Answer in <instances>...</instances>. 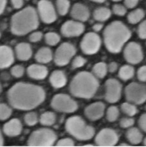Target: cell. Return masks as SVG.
Wrapping results in <instances>:
<instances>
[{
  "label": "cell",
  "mask_w": 146,
  "mask_h": 147,
  "mask_svg": "<svg viewBox=\"0 0 146 147\" xmlns=\"http://www.w3.org/2000/svg\"><path fill=\"white\" fill-rule=\"evenodd\" d=\"M138 34L141 39H146V20L142 22L138 26Z\"/></svg>",
  "instance_id": "f35d334b"
},
{
  "label": "cell",
  "mask_w": 146,
  "mask_h": 147,
  "mask_svg": "<svg viewBox=\"0 0 146 147\" xmlns=\"http://www.w3.org/2000/svg\"><path fill=\"white\" fill-rule=\"evenodd\" d=\"M119 116V110L116 106H111L107 111V119L109 122H114Z\"/></svg>",
  "instance_id": "836d02e7"
},
{
  "label": "cell",
  "mask_w": 146,
  "mask_h": 147,
  "mask_svg": "<svg viewBox=\"0 0 146 147\" xmlns=\"http://www.w3.org/2000/svg\"><path fill=\"white\" fill-rule=\"evenodd\" d=\"M138 124H139L140 128L143 131L146 132V113L143 114L140 117L139 119V121H138Z\"/></svg>",
  "instance_id": "ee69618b"
},
{
  "label": "cell",
  "mask_w": 146,
  "mask_h": 147,
  "mask_svg": "<svg viewBox=\"0 0 146 147\" xmlns=\"http://www.w3.org/2000/svg\"><path fill=\"white\" fill-rule=\"evenodd\" d=\"M86 63V60L82 57H76V58L73 60L72 63V66L73 68H79L83 67Z\"/></svg>",
  "instance_id": "74e56055"
},
{
  "label": "cell",
  "mask_w": 146,
  "mask_h": 147,
  "mask_svg": "<svg viewBox=\"0 0 146 147\" xmlns=\"http://www.w3.org/2000/svg\"><path fill=\"white\" fill-rule=\"evenodd\" d=\"M85 30L84 25L78 21L69 20L65 22L61 27V32L64 36L76 37L80 36Z\"/></svg>",
  "instance_id": "9a60e30c"
},
{
  "label": "cell",
  "mask_w": 146,
  "mask_h": 147,
  "mask_svg": "<svg viewBox=\"0 0 146 147\" xmlns=\"http://www.w3.org/2000/svg\"><path fill=\"white\" fill-rule=\"evenodd\" d=\"M0 38H1V33H0Z\"/></svg>",
  "instance_id": "680465c9"
},
{
  "label": "cell",
  "mask_w": 146,
  "mask_h": 147,
  "mask_svg": "<svg viewBox=\"0 0 146 147\" xmlns=\"http://www.w3.org/2000/svg\"><path fill=\"white\" fill-rule=\"evenodd\" d=\"M111 12L110 9L106 7H99V8L94 10L93 12V17L94 20L98 22L106 21L109 18Z\"/></svg>",
  "instance_id": "d4e9b609"
},
{
  "label": "cell",
  "mask_w": 146,
  "mask_h": 147,
  "mask_svg": "<svg viewBox=\"0 0 146 147\" xmlns=\"http://www.w3.org/2000/svg\"><path fill=\"white\" fill-rule=\"evenodd\" d=\"M11 3L14 9H19L23 5V0H11Z\"/></svg>",
  "instance_id": "bcb514c9"
},
{
  "label": "cell",
  "mask_w": 146,
  "mask_h": 147,
  "mask_svg": "<svg viewBox=\"0 0 146 147\" xmlns=\"http://www.w3.org/2000/svg\"><path fill=\"white\" fill-rule=\"evenodd\" d=\"M103 28V25L102 24H96L93 25L92 29L95 32H99L101 31Z\"/></svg>",
  "instance_id": "681fc988"
},
{
  "label": "cell",
  "mask_w": 146,
  "mask_h": 147,
  "mask_svg": "<svg viewBox=\"0 0 146 147\" xmlns=\"http://www.w3.org/2000/svg\"><path fill=\"white\" fill-rule=\"evenodd\" d=\"M27 75L29 77L35 80H43L48 75L47 68L43 65L32 64L27 68Z\"/></svg>",
  "instance_id": "ffe728a7"
},
{
  "label": "cell",
  "mask_w": 146,
  "mask_h": 147,
  "mask_svg": "<svg viewBox=\"0 0 146 147\" xmlns=\"http://www.w3.org/2000/svg\"><path fill=\"white\" fill-rule=\"evenodd\" d=\"M118 141V134L115 130L110 128L102 129L95 138L96 144L100 146H113Z\"/></svg>",
  "instance_id": "4fadbf2b"
},
{
  "label": "cell",
  "mask_w": 146,
  "mask_h": 147,
  "mask_svg": "<svg viewBox=\"0 0 146 147\" xmlns=\"http://www.w3.org/2000/svg\"><path fill=\"white\" fill-rule=\"evenodd\" d=\"M135 123V121L131 118H123L120 122V127L123 128H127L132 126Z\"/></svg>",
  "instance_id": "60d3db41"
},
{
  "label": "cell",
  "mask_w": 146,
  "mask_h": 147,
  "mask_svg": "<svg viewBox=\"0 0 146 147\" xmlns=\"http://www.w3.org/2000/svg\"><path fill=\"white\" fill-rule=\"evenodd\" d=\"M138 80L142 82H146V65L141 67L137 73Z\"/></svg>",
  "instance_id": "7bdbcfd3"
},
{
  "label": "cell",
  "mask_w": 146,
  "mask_h": 147,
  "mask_svg": "<svg viewBox=\"0 0 146 147\" xmlns=\"http://www.w3.org/2000/svg\"><path fill=\"white\" fill-rule=\"evenodd\" d=\"M70 14L73 18L78 22H85L90 16L89 10L82 3H76L72 6Z\"/></svg>",
  "instance_id": "d6986e66"
},
{
  "label": "cell",
  "mask_w": 146,
  "mask_h": 147,
  "mask_svg": "<svg viewBox=\"0 0 146 147\" xmlns=\"http://www.w3.org/2000/svg\"><path fill=\"white\" fill-rule=\"evenodd\" d=\"M12 109L5 103H0V121H5L12 115Z\"/></svg>",
  "instance_id": "1f68e13d"
},
{
  "label": "cell",
  "mask_w": 146,
  "mask_h": 147,
  "mask_svg": "<svg viewBox=\"0 0 146 147\" xmlns=\"http://www.w3.org/2000/svg\"><path fill=\"white\" fill-rule=\"evenodd\" d=\"M39 25V16L31 6L27 7L12 16L11 22L12 33L23 36L36 29Z\"/></svg>",
  "instance_id": "3957f363"
},
{
  "label": "cell",
  "mask_w": 146,
  "mask_h": 147,
  "mask_svg": "<svg viewBox=\"0 0 146 147\" xmlns=\"http://www.w3.org/2000/svg\"><path fill=\"white\" fill-rule=\"evenodd\" d=\"M107 69V66L105 63L98 62L94 65L92 68V72L96 77L103 78L106 76Z\"/></svg>",
  "instance_id": "f1b7e54d"
},
{
  "label": "cell",
  "mask_w": 146,
  "mask_h": 147,
  "mask_svg": "<svg viewBox=\"0 0 146 147\" xmlns=\"http://www.w3.org/2000/svg\"><path fill=\"white\" fill-rule=\"evenodd\" d=\"M65 129L69 134L80 141L90 139L95 132L94 128L87 125L79 116H72L68 119L65 123Z\"/></svg>",
  "instance_id": "5b68a950"
},
{
  "label": "cell",
  "mask_w": 146,
  "mask_h": 147,
  "mask_svg": "<svg viewBox=\"0 0 146 147\" xmlns=\"http://www.w3.org/2000/svg\"><path fill=\"white\" fill-rule=\"evenodd\" d=\"M57 136L54 131L48 128L38 129L29 136L27 144L31 146H51L55 143Z\"/></svg>",
  "instance_id": "8992f818"
},
{
  "label": "cell",
  "mask_w": 146,
  "mask_h": 147,
  "mask_svg": "<svg viewBox=\"0 0 146 147\" xmlns=\"http://www.w3.org/2000/svg\"><path fill=\"white\" fill-rule=\"evenodd\" d=\"M112 1H120V0H112Z\"/></svg>",
  "instance_id": "6f0895ef"
},
{
  "label": "cell",
  "mask_w": 146,
  "mask_h": 147,
  "mask_svg": "<svg viewBox=\"0 0 146 147\" xmlns=\"http://www.w3.org/2000/svg\"><path fill=\"white\" fill-rule=\"evenodd\" d=\"M101 46V39L96 33L88 32L83 38L80 47L83 53L87 55L96 54Z\"/></svg>",
  "instance_id": "30bf717a"
},
{
  "label": "cell",
  "mask_w": 146,
  "mask_h": 147,
  "mask_svg": "<svg viewBox=\"0 0 146 147\" xmlns=\"http://www.w3.org/2000/svg\"><path fill=\"white\" fill-rule=\"evenodd\" d=\"M126 137L128 141L133 144H138L142 140V133L136 128H130L129 130H127Z\"/></svg>",
  "instance_id": "cb8c5ba5"
},
{
  "label": "cell",
  "mask_w": 146,
  "mask_h": 147,
  "mask_svg": "<svg viewBox=\"0 0 146 147\" xmlns=\"http://www.w3.org/2000/svg\"><path fill=\"white\" fill-rule=\"evenodd\" d=\"M120 146H128L129 145H128L127 144H120Z\"/></svg>",
  "instance_id": "db71d44e"
},
{
  "label": "cell",
  "mask_w": 146,
  "mask_h": 147,
  "mask_svg": "<svg viewBox=\"0 0 146 147\" xmlns=\"http://www.w3.org/2000/svg\"><path fill=\"white\" fill-rule=\"evenodd\" d=\"M45 40L49 45L54 46L60 42V36L56 32H49L45 35Z\"/></svg>",
  "instance_id": "4dcf8cb0"
},
{
  "label": "cell",
  "mask_w": 146,
  "mask_h": 147,
  "mask_svg": "<svg viewBox=\"0 0 146 147\" xmlns=\"http://www.w3.org/2000/svg\"><path fill=\"white\" fill-rule=\"evenodd\" d=\"M14 61L13 51L7 45L0 46V69H5L11 66Z\"/></svg>",
  "instance_id": "e0dca14e"
},
{
  "label": "cell",
  "mask_w": 146,
  "mask_h": 147,
  "mask_svg": "<svg viewBox=\"0 0 146 147\" xmlns=\"http://www.w3.org/2000/svg\"><path fill=\"white\" fill-rule=\"evenodd\" d=\"M125 94L129 102L136 105L142 104L146 100V87L138 83H131L125 88Z\"/></svg>",
  "instance_id": "ba28073f"
},
{
  "label": "cell",
  "mask_w": 146,
  "mask_h": 147,
  "mask_svg": "<svg viewBox=\"0 0 146 147\" xmlns=\"http://www.w3.org/2000/svg\"><path fill=\"white\" fill-rule=\"evenodd\" d=\"M6 75H7V73H3V74L1 75V78L5 80H7L9 79V76H7V77Z\"/></svg>",
  "instance_id": "816d5d0a"
},
{
  "label": "cell",
  "mask_w": 146,
  "mask_h": 147,
  "mask_svg": "<svg viewBox=\"0 0 146 147\" xmlns=\"http://www.w3.org/2000/svg\"><path fill=\"white\" fill-rule=\"evenodd\" d=\"M107 68H108V70H109L111 73H114L117 69L118 65H117V63L113 62L111 63Z\"/></svg>",
  "instance_id": "7dc6e473"
},
{
  "label": "cell",
  "mask_w": 146,
  "mask_h": 147,
  "mask_svg": "<svg viewBox=\"0 0 146 147\" xmlns=\"http://www.w3.org/2000/svg\"><path fill=\"white\" fill-rule=\"evenodd\" d=\"M56 117L55 113L52 111H46L43 113L40 116V121L42 125L52 126L56 123Z\"/></svg>",
  "instance_id": "484cf974"
},
{
  "label": "cell",
  "mask_w": 146,
  "mask_h": 147,
  "mask_svg": "<svg viewBox=\"0 0 146 147\" xmlns=\"http://www.w3.org/2000/svg\"><path fill=\"white\" fill-rule=\"evenodd\" d=\"M121 109L123 112L126 114L128 116L133 117L137 113V108L135 105L131 103L124 102L122 105Z\"/></svg>",
  "instance_id": "d6a6232c"
},
{
  "label": "cell",
  "mask_w": 146,
  "mask_h": 147,
  "mask_svg": "<svg viewBox=\"0 0 146 147\" xmlns=\"http://www.w3.org/2000/svg\"><path fill=\"white\" fill-rule=\"evenodd\" d=\"M131 36V32L124 23L114 21L105 27L104 40L109 52L118 53Z\"/></svg>",
  "instance_id": "7a4b0ae2"
},
{
  "label": "cell",
  "mask_w": 146,
  "mask_h": 147,
  "mask_svg": "<svg viewBox=\"0 0 146 147\" xmlns=\"http://www.w3.org/2000/svg\"><path fill=\"white\" fill-rule=\"evenodd\" d=\"M113 11L118 16H124L126 14L127 10L124 5L120 4H116L113 7Z\"/></svg>",
  "instance_id": "8d00e7d4"
},
{
  "label": "cell",
  "mask_w": 146,
  "mask_h": 147,
  "mask_svg": "<svg viewBox=\"0 0 146 147\" xmlns=\"http://www.w3.org/2000/svg\"><path fill=\"white\" fill-rule=\"evenodd\" d=\"M38 14L42 21L47 24H52L57 19L56 10L49 0H40L38 2Z\"/></svg>",
  "instance_id": "8fae6325"
},
{
  "label": "cell",
  "mask_w": 146,
  "mask_h": 147,
  "mask_svg": "<svg viewBox=\"0 0 146 147\" xmlns=\"http://www.w3.org/2000/svg\"><path fill=\"white\" fill-rule=\"evenodd\" d=\"M105 105L101 102L91 104L85 109V115L90 121H97L102 118L104 114Z\"/></svg>",
  "instance_id": "2e32d148"
},
{
  "label": "cell",
  "mask_w": 146,
  "mask_h": 147,
  "mask_svg": "<svg viewBox=\"0 0 146 147\" xmlns=\"http://www.w3.org/2000/svg\"><path fill=\"white\" fill-rule=\"evenodd\" d=\"M7 98L11 106L19 110H31L44 102L45 92L41 86L30 83L17 82L7 92Z\"/></svg>",
  "instance_id": "6da1fadb"
},
{
  "label": "cell",
  "mask_w": 146,
  "mask_h": 147,
  "mask_svg": "<svg viewBox=\"0 0 146 147\" xmlns=\"http://www.w3.org/2000/svg\"><path fill=\"white\" fill-rule=\"evenodd\" d=\"M49 81L53 88H60L66 84L67 77L62 71L56 70L51 73Z\"/></svg>",
  "instance_id": "7402d4cb"
},
{
  "label": "cell",
  "mask_w": 146,
  "mask_h": 147,
  "mask_svg": "<svg viewBox=\"0 0 146 147\" xmlns=\"http://www.w3.org/2000/svg\"><path fill=\"white\" fill-rule=\"evenodd\" d=\"M15 52L17 59L21 61H27L31 58L32 50L30 44L22 42L17 44L15 47Z\"/></svg>",
  "instance_id": "44dd1931"
},
{
  "label": "cell",
  "mask_w": 146,
  "mask_h": 147,
  "mask_svg": "<svg viewBox=\"0 0 146 147\" xmlns=\"http://www.w3.org/2000/svg\"><path fill=\"white\" fill-rule=\"evenodd\" d=\"M53 55L51 49L47 47L40 48L35 55V59L40 64H47L51 61Z\"/></svg>",
  "instance_id": "603a6c76"
},
{
  "label": "cell",
  "mask_w": 146,
  "mask_h": 147,
  "mask_svg": "<svg viewBox=\"0 0 146 147\" xmlns=\"http://www.w3.org/2000/svg\"><path fill=\"white\" fill-rule=\"evenodd\" d=\"M76 54L74 45L68 42L63 43L56 49L54 54V62L58 66H64L69 64Z\"/></svg>",
  "instance_id": "9c48e42d"
},
{
  "label": "cell",
  "mask_w": 146,
  "mask_h": 147,
  "mask_svg": "<svg viewBox=\"0 0 146 147\" xmlns=\"http://www.w3.org/2000/svg\"><path fill=\"white\" fill-rule=\"evenodd\" d=\"M57 146H74V142L70 138L62 139L58 141Z\"/></svg>",
  "instance_id": "ab89813d"
},
{
  "label": "cell",
  "mask_w": 146,
  "mask_h": 147,
  "mask_svg": "<svg viewBox=\"0 0 146 147\" xmlns=\"http://www.w3.org/2000/svg\"><path fill=\"white\" fill-rule=\"evenodd\" d=\"M25 69L23 66L21 65H16L11 68V73L13 77L16 78H20L24 75Z\"/></svg>",
  "instance_id": "d590c367"
},
{
  "label": "cell",
  "mask_w": 146,
  "mask_h": 147,
  "mask_svg": "<svg viewBox=\"0 0 146 147\" xmlns=\"http://www.w3.org/2000/svg\"><path fill=\"white\" fill-rule=\"evenodd\" d=\"M25 122L27 125L29 126H32L36 125L38 121V115L36 113L33 112H29L27 113L24 117Z\"/></svg>",
  "instance_id": "e575fe53"
},
{
  "label": "cell",
  "mask_w": 146,
  "mask_h": 147,
  "mask_svg": "<svg viewBox=\"0 0 146 147\" xmlns=\"http://www.w3.org/2000/svg\"><path fill=\"white\" fill-rule=\"evenodd\" d=\"M43 37V34L40 31H35L29 36V40L30 42L36 43L40 41Z\"/></svg>",
  "instance_id": "b9f144b4"
},
{
  "label": "cell",
  "mask_w": 146,
  "mask_h": 147,
  "mask_svg": "<svg viewBox=\"0 0 146 147\" xmlns=\"http://www.w3.org/2000/svg\"><path fill=\"white\" fill-rule=\"evenodd\" d=\"M98 87L99 82L94 75L82 71L72 78L70 84V92L78 98H90L95 95Z\"/></svg>",
  "instance_id": "277c9868"
},
{
  "label": "cell",
  "mask_w": 146,
  "mask_h": 147,
  "mask_svg": "<svg viewBox=\"0 0 146 147\" xmlns=\"http://www.w3.org/2000/svg\"><path fill=\"white\" fill-rule=\"evenodd\" d=\"M3 130L5 134L7 136L16 137L19 136L22 131L21 121L18 119H12L5 124Z\"/></svg>",
  "instance_id": "ac0fdd59"
},
{
  "label": "cell",
  "mask_w": 146,
  "mask_h": 147,
  "mask_svg": "<svg viewBox=\"0 0 146 147\" xmlns=\"http://www.w3.org/2000/svg\"><path fill=\"white\" fill-rule=\"evenodd\" d=\"M124 58L127 62L132 64H137L143 60V55L142 47L135 42L129 43L125 47L124 52Z\"/></svg>",
  "instance_id": "7c38bea8"
},
{
  "label": "cell",
  "mask_w": 146,
  "mask_h": 147,
  "mask_svg": "<svg viewBox=\"0 0 146 147\" xmlns=\"http://www.w3.org/2000/svg\"><path fill=\"white\" fill-rule=\"evenodd\" d=\"M122 86L117 80L111 78L105 83V99L110 103H115L121 97Z\"/></svg>",
  "instance_id": "5bb4252c"
},
{
  "label": "cell",
  "mask_w": 146,
  "mask_h": 147,
  "mask_svg": "<svg viewBox=\"0 0 146 147\" xmlns=\"http://www.w3.org/2000/svg\"><path fill=\"white\" fill-rule=\"evenodd\" d=\"M52 108L59 112L73 113L78 109L75 100L65 94H58L54 96L51 101Z\"/></svg>",
  "instance_id": "52a82bcc"
},
{
  "label": "cell",
  "mask_w": 146,
  "mask_h": 147,
  "mask_svg": "<svg viewBox=\"0 0 146 147\" xmlns=\"http://www.w3.org/2000/svg\"><path fill=\"white\" fill-rule=\"evenodd\" d=\"M57 11L61 16H65L67 14L70 8L69 0H56Z\"/></svg>",
  "instance_id": "f546056e"
},
{
  "label": "cell",
  "mask_w": 146,
  "mask_h": 147,
  "mask_svg": "<svg viewBox=\"0 0 146 147\" xmlns=\"http://www.w3.org/2000/svg\"><path fill=\"white\" fill-rule=\"evenodd\" d=\"M135 74V69L132 66L125 65L120 68L118 72V75L121 79L126 81L131 78Z\"/></svg>",
  "instance_id": "83f0119b"
},
{
  "label": "cell",
  "mask_w": 146,
  "mask_h": 147,
  "mask_svg": "<svg viewBox=\"0 0 146 147\" xmlns=\"http://www.w3.org/2000/svg\"><path fill=\"white\" fill-rule=\"evenodd\" d=\"M145 16V12L143 9H137L134 10L128 14L127 20L130 24H136L140 22Z\"/></svg>",
  "instance_id": "4316f807"
},
{
  "label": "cell",
  "mask_w": 146,
  "mask_h": 147,
  "mask_svg": "<svg viewBox=\"0 0 146 147\" xmlns=\"http://www.w3.org/2000/svg\"><path fill=\"white\" fill-rule=\"evenodd\" d=\"M7 5V0H0V15L4 12Z\"/></svg>",
  "instance_id": "c3c4849f"
},
{
  "label": "cell",
  "mask_w": 146,
  "mask_h": 147,
  "mask_svg": "<svg viewBox=\"0 0 146 147\" xmlns=\"http://www.w3.org/2000/svg\"><path fill=\"white\" fill-rule=\"evenodd\" d=\"M138 1H139V0H125L124 3L127 8L133 9L135 6H137Z\"/></svg>",
  "instance_id": "f6af8a7d"
},
{
  "label": "cell",
  "mask_w": 146,
  "mask_h": 147,
  "mask_svg": "<svg viewBox=\"0 0 146 147\" xmlns=\"http://www.w3.org/2000/svg\"><path fill=\"white\" fill-rule=\"evenodd\" d=\"M1 91H2V87H1V84H0V93H1Z\"/></svg>",
  "instance_id": "9f6ffc18"
},
{
  "label": "cell",
  "mask_w": 146,
  "mask_h": 147,
  "mask_svg": "<svg viewBox=\"0 0 146 147\" xmlns=\"http://www.w3.org/2000/svg\"><path fill=\"white\" fill-rule=\"evenodd\" d=\"M143 144L146 146V138L144 139V140H143Z\"/></svg>",
  "instance_id": "11a10c76"
},
{
  "label": "cell",
  "mask_w": 146,
  "mask_h": 147,
  "mask_svg": "<svg viewBox=\"0 0 146 147\" xmlns=\"http://www.w3.org/2000/svg\"><path fill=\"white\" fill-rule=\"evenodd\" d=\"M3 144H4L3 138V136H2V134L1 132V130H0V146H3Z\"/></svg>",
  "instance_id": "f907efd6"
},
{
  "label": "cell",
  "mask_w": 146,
  "mask_h": 147,
  "mask_svg": "<svg viewBox=\"0 0 146 147\" xmlns=\"http://www.w3.org/2000/svg\"><path fill=\"white\" fill-rule=\"evenodd\" d=\"M92 1L96 2V3H104V2L105 1V0H91Z\"/></svg>",
  "instance_id": "f5cc1de1"
}]
</instances>
